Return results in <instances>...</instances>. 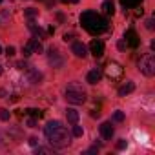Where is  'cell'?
I'll return each mask as SVG.
<instances>
[{
	"label": "cell",
	"instance_id": "cell-1",
	"mask_svg": "<svg viewBox=\"0 0 155 155\" xmlns=\"http://www.w3.org/2000/svg\"><path fill=\"white\" fill-rule=\"evenodd\" d=\"M44 133H46V137H48V140H49V144L53 146V148H66V146H69V133H68V130H66V126H62L58 120H53V122H48L46 124V128H44Z\"/></svg>",
	"mask_w": 155,
	"mask_h": 155
},
{
	"label": "cell",
	"instance_id": "cell-2",
	"mask_svg": "<svg viewBox=\"0 0 155 155\" xmlns=\"http://www.w3.org/2000/svg\"><path fill=\"white\" fill-rule=\"evenodd\" d=\"M81 24L91 35H99L108 29V20L102 15H99L97 11H84L81 15Z\"/></svg>",
	"mask_w": 155,
	"mask_h": 155
},
{
	"label": "cell",
	"instance_id": "cell-3",
	"mask_svg": "<svg viewBox=\"0 0 155 155\" xmlns=\"http://www.w3.org/2000/svg\"><path fill=\"white\" fill-rule=\"evenodd\" d=\"M66 101L71 104H84L86 102V91L82 90L81 84L73 82L66 88Z\"/></svg>",
	"mask_w": 155,
	"mask_h": 155
},
{
	"label": "cell",
	"instance_id": "cell-4",
	"mask_svg": "<svg viewBox=\"0 0 155 155\" xmlns=\"http://www.w3.org/2000/svg\"><path fill=\"white\" fill-rule=\"evenodd\" d=\"M104 75H106L108 81L119 82V81H122V77H124V68L119 62H108L106 68H104Z\"/></svg>",
	"mask_w": 155,
	"mask_h": 155
},
{
	"label": "cell",
	"instance_id": "cell-5",
	"mask_svg": "<svg viewBox=\"0 0 155 155\" xmlns=\"http://www.w3.org/2000/svg\"><path fill=\"white\" fill-rule=\"evenodd\" d=\"M139 69H140L142 75L153 77V75H155V57H153L151 53L144 55V57L140 58V62H139Z\"/></svg>",
	"mask_w": 155,
	"mask_h": 155
},
{
	"label": "cell",
	"instance_id": "cell-6",
	"mask_svg": "<svg viewBox=\"0 0 155 155\" xmlns=\"http://www.w3.org/2000/svg\"><path fill=\"white\" fill-rule=\"evenodd\" d=\"M124 42H126V46H130V48H139V44H140V38H139V35H137V31L135 29H128L126 33H124Z\"/></svg>",
	"mask_w": 155,
	"mask_h": 155
},
{
	"label": "cell",
	"instance_id": "cell-7",
	"mask_svg": "<svg viewBox=\"0 0 155 155\" xmlns=\"http://www.w3.org/2000/svg\"><path fill=\"white\" fill-rule=\"evenodd\" d=\"M26 79H28V82H31V84H38V82L42 81V73H40L38 69L28 68V69H26Z\"/></svg>",
	"mask_w": 155,
	"mask_h": 155
},
{
	"label": "cell",
	"instance_id": "cell-8",
	"mask_svg": "<svg viewBox=\"0 0 155 155\" xmlns=\"http://www.w3.org/2000/svg\"><path fill=\"white\" fill-rule=\"evenodd\" d=\"M48 58H49V64H51L53 68H62V64H64V58H62L60 53H58L57 49H53V48L49 49V57H48Z\"/></svg>",
	"mask_w": 155,
	"mask_h": 155
},
{
	"label": "cell",
	"instance_id": "cell-9",
	"mask_svg": "<svg viewBox=\"0 0 155 155\" xmlns=\"http://www.w3.org/2000/svg\"><path fill=\"white\" fill-rule=\"evenodd\" d=\"M90 51H91L95 57H102V55H104V44H102L101 40L93 38L91 44H90Z\"/></svg>",
	"mask_w": 155,
	"mask_h": 155
},
{
	"label": "cell",
	"instance_id": "cell-10",
	"mask_svg": "<svg viewBox=\"0 0 155 155\" xmlns=\"http://www.w3.org/2000/svg\"><path fill=\"white\" fill-rule=\"evenodd\" d=\"M71 51L75 53V57H79V58H84V57L88 55V49H86V46H84L82 42H73Z\"/></svg>",
	"mask_w": 155,
	"mask_h": 155
},
{
	"label": "cell",
	"instance_id": "cell-11",
	"mask_svg": "<svg viewBox=\"0 0 155 155\" xmlns=\"http://www.w3.org/2000/svg\"><path fill=\"white\" fill-rule=\"evenodd\" d=\"M113 133H115V130H113L111 122H102L101 124V135H102V139H111Z\"/></svg>",
	"mask_w": 155,
	"mask_h": 155
},
{
	"label": "cell",
	"instance_id": "cell-12",
	"mask_svg": "<svg viewBox=\"0 0 155 155\" xmlns=\"http://www.w3.org/2000/svg\"><path fill=\"white\" fill-rule=\"evenodd\" d=\"M101 77H102V71L101 69H91L88 73V77H86V81H88V84H97L101 81Z\"/></svg>",
	"mask_w": 155,
	"mask_h": 155
},
{
	"label": "cell",
	"instance_id": "cell-13",
	"mask_svg": "<svg viewBox=\"0 0 155 155\" xmlns=\"http://www.w3.org/2000/svg\"><path fill=\"white\" fill-rule=\"evenodd\" d=\"M133 90H135V84H133L131 81H128L126 84H122V86L119 88V97H126V95H130Z\"/></svg>",
	"mask_w": 155,
	"mask_h": 155
},
{
	"label": "cell",
	"instance_id": "cell-14",
	"mask_svg": "<svg viewBox=\"0 0 155 155\" xmlns=\"http://www.w3.org/2000/svg\"><path fill=\"white\" fill-rule=\"evenodd\" d=\"M79 111L77 110H73V108H68L66 110V119H68V122H71V124H77L79 122Z\"/></svg>",
	"mask_w": 155,
	"mask_h": 155
},
{
	"label": "cell",
	"instance_id": "cell-15",
	"mask_svg": "<svg viewBox=\"0 0 155 155\" xmlns=\"http://www.w3.org/2000/svg\"><path fill=\"white\" fill-rule=\"evenodd\" d=\"M102 11H104V15H113V13H115L113 0H104V4H102Z\"/></svg>",
	"mask_w": 155,
	"mask_h": 155
},
{
	"label": "cell",
	"instance_id": "cell-16",
	"mask_svg": "<svg viewBox=\"0 0 155 155\" xmlns=\"http://www.w3.org/2000/svg\"><path fill=\"white\" fill-rule=\"evenodd\" d=\"M142 2V0H120V4L124 9H131V8H137L139 4Z\"/></svg>",
	"mask_w": 155,
	"mask_h": 155
},
{
	"label": "cell",
	"instance_id": "cell-17",
	"mask_svg": "<svg viewBox=\"0 0 155 155\" xmlns=\"http://www.w3.org/2000/svg\"><path fill=\"white\" fill-rule=\"evenodd\" d=\"M26 113H28V115H31V117H35V119L44 117V111H40V110H37V108H28V110H26Z\"/></svg>",
	"mask_w": 155,
	"mask_h": 155
},
{
	"label": "cell",
	"instance_id": "cell-18",
	"mask_svg": "<svg viewBox=\"0 0 155 155\" xmlns=\"http://www.w3.org/2000/svg\"><path fill=\"white\" fill-rule=\"evenodd\" d=\"M22 53H24V57H26V58H28V57H31V55L35 53V51H33V44H31V40H29V42H28V44L24 46Z\"/></svg>",
	"mask_w": 155,
	"mask_h": 155
},
{
	"label": "cell",
	"instance_id": "cell-19",
	"mask_svg": "<svg viewBox=\"0 0 155 155\" xmlns=\"http://www.w3.org/2000/svg\"><path fill=\"white\" fill-rule=\"evenodd\" d=\"M11 117V111L6 110V108H0V120H9Z\"/></svg>",
	"mask_w": 155,
	"mask_h": 155
},
{
	"label": "cell",
	"instance_id": "cell-20",
	"mask_svg": "<svg viewBox=\"0 0 155 155\" xmlns=\"http://www.w3.org/2000/svg\"><path fill=\"white\" fill-rule=\"evenodd\" d=\"M31 44H33V51H35V53H42L44 48H42V44H40L37 38H31Z\"/></svg>",
	"mask_w": 155,
	"mask_h": 155
},
{
	"label": "cell",
	"instance_id": "cell-21",
	"mask_svg": "<svg viewBox=\"0 0 155 155\" xmlns=\"http://www.w3.org/2000/svg\"><path fill=\"white\" fill-rule=\"evenodd\" d=\"M124 119H126L124 111H115V113H113V120H115V122H122Z\"/></svg>",
	"mask_w": 155,
	"mask_h": 155
},
{
	"label": "cell",
	"instance_id": "cell-22",
	"mask_svg": "<svg viewBox=\"0 0 155 155\" xmlns=\"http://www.w3.org/2000/svg\"><path fill=\"white\" fill-rule=\"evenodd\" d=\"M24 15H26L28 18H33V17H37V15H38V11H37V9H33V8H29V9H26V11H24Z\"/></svg>",
	"mask_w": 155,
	"mask_h": 155
},
{
	"label": "cell",
	"instance_id": "cell-23",
	"mask_svg": "<svg viewBox=\"0 0 155 155\" xmlns=\"http://www.w3.org/2000/svg\"><path fill=\"white\" fill-rule=\"evenodd\" d=\"M29 29H31V31H33L35 35H44V31H42L40 28H37V26H35L33 22H29Z\"/></svg>",
	"mask_w": 155,
	"mask_h": 155
},
{
	"label": "cell",
	"instance_id": "cell-24",
	"mask_svg": "<svg viewBox=\"0 0 155 155\" xmlns=\"http://www.w3.org/2000/svg\"><path fill=\"white\" fill-rule=\"evenodd\" d=\"M73 137H82V128L81 126H73Z\"/></svg>",
	"mask_w": 155,
	"mask_h": 155
},
{
	"label": "cell",
	"instance_id": "cell-25",
	"mask_svg": "<svg viewBox=\"0 0 155 155\" xmlns=\"http://www.w3.org/2000/svg\"><path fill=\"white\" fill-rule=\"evenodd\" d=\"M37 153H40V155H49V153H53V150H51V148H37Z\"/></svg>",
	"mask_w": 155,
	"mask_h": 155
},
{
	"label": "cell",
	"instance_id": "cell-26",
	"mask_svg": "<svg viewBox=\"0 0 155 155\" xmlns=\"http://www.w3.org/2000/svg\"><path fill=\"white\" fill-rule=\"evenodd\" d=\"M15 51H17V49H15L13 46H8V49H6V55H8V57H13V55H15Z\"/></svg>",
	"mask_w": 155,
	"mask_h": 155
},
{
	"label": "cell",
	"instance_id": "cell-27",
	"mask_svg": "<svg viewBox=\"0 0 155 155\" xmlns=\"http://www.w3.org/2000/svg\"><path fill=\"white\" fill-rule=\"evenodd\" d=\"M126 144H128V142H126L124 139H120V140L117 142V150H124V148H126Z\"/></svg>",
	"mask_w": 155,
	"mask_h": 155
},
{
	"label": "cell",
	"instance_id": "cell-28",
	"mask_svg": "<svg viewBox=\"0 0 155 155\" xmlns=\"http://www.w3.org/2000/svg\"><path fill=\"white\" fill-rule=\"evenodd\" d=\"M28 126H29V128H35V126H37V119H35V117L28 119Z\"/></svg>",
	"mask_w": 155,
	"mask_h": 155
},
{
	"label": "cell",
	"instance_id": "cell-29",
	"mask_svg": "<svg viewBox=\"0 0 155 155\" xmlns=\"http://www.w3.org/2000/svg\"><path fill=\"white\" fill-rule=\"evenodd\" d=\"M146 29H150V31L153 29V18H148L146 20Z\"/></svg>",
	"mask_w": 155,
	"mask_h": 155
},
{
	"label": "cell",
	"instance_id": "cell-30",
	"mask_svg": "<svg viewBox=\"0 0 155 155\" xmlns=\"http://www.w3.org/2000/svg\"><path fill=\"white\" fill-rule=\"evenodd\" d=\"M17 68H18V69H28V64H26L24 60H20V62H17Z\"/></svg>",
	"mask_w": 155,
	"mask_h": 155
},
{
	"label": "cell",
	"instance_id": "cell-31",
	"mask_svg": "<svg viewBox=\"0 0 155 155\" xmlns=\"http://www.w3.org/2000/svg\"><path fill=\"white\" fill-rule=\"evenodd\" d=\"M29 144H31V146H37V144H38V139H37V137H31V139H29Z\"/></svg>",
	"mask_w": 155,
	"mask_h": 155
},
{
	"label": "cell",
	"instance_id": "cell-32",
	"mask_svg": "<svg viewBox=\"0 0 155 155\" xmlns=\"http://www.w3.org/2000/svg\"><path fill=\"white\" fill-rule=\"evenodd\" d=\"M71 38H73V33H66V35H64V40H66V42L71 40Z\"/></svg>",
	"mask_w": 155,
	"mask_h": 155
},
{
	"label": "cell",
	"instance_id": "cell-33",
	"mask_svg": "<svg viewBox=\"0 0 155 155\" xmlns=\"http://www.w3.org/2000/svg\"><path fill=\"white\" fill-rule=\"evenodd\" d=\"M126 48H128V46H126V42H124V40H120V42H119V49H126Z\"/></svg>",
	"mask_w": 155,
	"mask_h": 155
},
{
	"label": "cell",
	"instance_id": "cell-34",
	"mask_svg": "<svg viewBox=\"0 0 155 155\" xmlns=\"http://www.w3.org/2000/svg\"><path fill=\"white\" fill-rule=\"evenodd\" d=\"M97 151H99V148H90L86 153H88V155H91V153H97Z\"/></svg>",
	"mask_w": 155,
	"mask_h": 155
},
{
	"label": "cell",
	"instance_id": "cell-35",
	"mask_svg": "<svg viewBox=\"0 0 155 155\" xmlns=\"http://www.w3.org/2000/svg\"><path fill=\"white\" fill-rule=\"evenodd\" d=\"M60 2H64V4H77L79 0H60Z\"/></svg>",
	"mask_w": 155,
	"mask_h": 155
},
{
	"label": "cell",
	"instance_id": "cell-36",
	"mask_svg": "<svg viewBox=\"0 0 155 155\" xmlns=\"http://www.w3.org/2000/svg\"><path fill=\"white\" fill-rule=\"evenodd\" d=\"M99 115H101V111H91V117H93V119H97Z\"/></svg>",
	"mask_w": 155,
	"mask_h": 155
},
{
	"label": "cell",
	"instance_id": "cell-37",
	"mask_svg": "<svg viewBox=\"0 0 155 155\" xmlns=\"http://www.w3.org/2000/svg\"><path fill=\"white\" fill-rule=\"evenodd\" d=\"M48 33H49V35H53V33H55V28H53V26H51V28H48Z\"/></svg>",
	"mask_w": 155,
	"mask_h": 155
},
{
	"label": "cell",
	"instance_id": "cell-38",
	"mask_svg": "<svg viewBox=\"0 0 155 155\" xmlns=\"http://www.w3.org/2000/svg\"><path fill=\"white\" fill-rule=\"evenodd\" d=\"M0 97H2V99L6 97V91H4V90H0Z\"/></svg>",
	"mask_w": 155,
	"mask_h": 155
},
{
	"label": "cell",
	"instance_id": "cell-39",
	"mask_svg": "<svg viewBox=\"0 0 155 155\" xmlns=\"http://www.w3.org/2000/svg\"><path fill=\"white\" fill-rule=\"evenodd\" d=\"M0 75H2V66H0Z\"/></svg>",
	"mask_w": 155,
	"mask_h": 155
},
{
	"label": "cell",
	"instance_id": "cell-40",
	"mask_svg": "<svg viewBox=\"0 0 155 155\" xmlns=\"http://www.w3.org/2000/svg\"><path fill=\"white\" fill-rule=\"evenodd\" d=\"M0 55H2V48H0Z\"/></svg>",
	"mask_w": 155,
	"mask_h": 155
},
{
	"label": "cell",
	"instance_id": "cell-41",
	"mask_svg": "<svg viewBox=\"0 0 155 155\" xmlns=\"http://www.w3.org/2000/svg\"><path fill=\"white\" fill-rule=\"evenodd\" d=\"M0 4H2V0H0Z\"/></svg>",
	"mask_w": 155,
	"mask_h": 155
}]
</instances>
